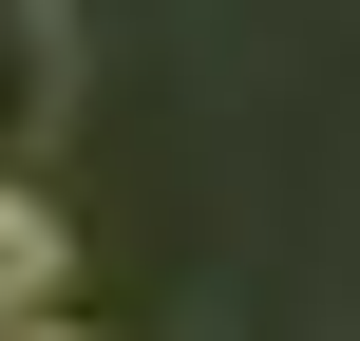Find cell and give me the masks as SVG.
<instances>
[{
  "instance_id": "1",
  "label": "cell",
  "mask_w": 360,
  "mask_h": 341,
  "mask_svg": "<svg viewBox=\"0 0 360 341\" xmlns=\"http://www.w3.org/2000/svg\"><path fill=\"white\" fill-rule=\"evenodd\" d=\"M57 114H76V19L0 0V190H19V152H57Z\"/></svg>"
},
{
  "instance_id": "2",
  "label": "cell",
  "mask_w": 360,
  "mask_h": 341,
  "mask_svg": "<svg viewBox=\"0 0 360 341\" xmlns=\"http://www.w3.org/2000/svg\"><path fill=\"white\" fill-rule=\"evenodd\" d=\"M57 285H76V228H57V190L19 171V190H0V341L57 323Z\"/></svg>"
},
{
  "instance_id": "3",
  "label": "cell",
  "mask_w": 360,
  "mask_h": 341,
  "mask_svg": "<svg viewBox=\"0 0 360 341\" xmlns=\"http://www.w3.org/2000/svg\"><path fill=\"white\" fill-rule=\"evenodd\" d=\"M19 341H95V323H19Z\"/></svg>"
}]
</instances>
